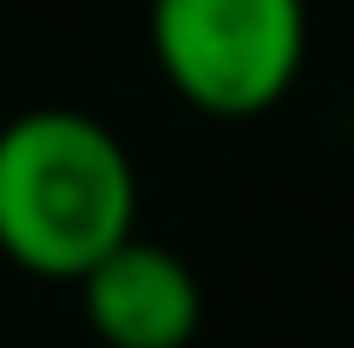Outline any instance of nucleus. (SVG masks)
Returning a JSON list of instances; mask_svg holds the SVG:
<instances>
[{"label":"nucleus","mask_w":354,"mask_h":348,"mask_svg":"<svg viewBox=\"0 0 354 348\" xmlns=\"http://www.w3.org/2000/svg\"><path fill=\"white\" fill-rule=\"evenodd\" d=\"M162 75L218 118L268 112L305 62V0H149Z\"/></svg>","instance_id":"f03ea898"},{"label":"nucleus","mask_w":354,"mask_h":348,"mask_svg":"<svg viewBox=\"0 0 354 348\" xmlns=\"http://www.w3.org/2000/svg\"><path fill=\"white\" fill-rule=\"evenodd\" d=\"M81 311L106 348H187L205 318V299L174 249L124 237L81 274Z\"/></svg>","instance_id":"7ed1b4c3"},{"label":"nucleus","mask_w":354,"mask_h":348,"mask_svg":"<svg viewBox=\"0 0 354 348\" xmlns=\"http://www.w3.org/2000/svg\"><path fill=\"white\" fill-rule=\"evenodd\" d=\"M137 174L118 137L68 106L0 131V255L44 280H81L131 237Z\"/></svg>","instance_id":"f257e3e1"}]
</instances>
